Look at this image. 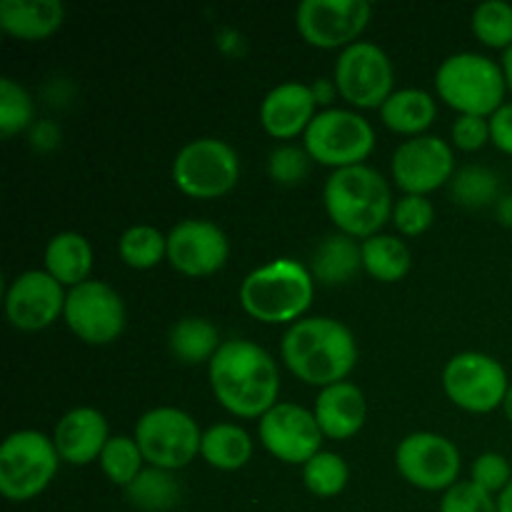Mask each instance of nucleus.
Listing matches in <instances>:
<instances>
[{
	"label": "nucleus",
	"instance_id": "obj_1",
	"mask_svg": "<svg viewBox=\"0 0 512 512\" xmlns=\"http://www.w3.org/2000/svg\"><path fill=\"white\" fill-rule=\"evenodd\" d=\"M208 378L218 403L238 418H263L278 405V363L253 340H225L208 363Z\"/></svg>",
	"mask_w": 512,
	"mask_h": 512
},
{
	"label": "nucleus",
	"instance_id": "obj_2",
	"mask_svg": "<svg viewBox=\"0 0 512 512\" xmlns=\"http://www.w3.org/2000/svg\"><path fill=\"white\" fill-rule=\"evenodd\" d=\"M280 355L290 373L320 390L343 383L358 363V343L348 325L335 318H300L280 343Z\"/></svg>",
	"mask_w": 512,
	"mask_h": 512
},
{
	"label": "nucleus",
	"instance_id": "obj_3",
	"mask_svg": "<svg viewBox=\"0 0 512 512\" xmlns=\"http://www.w3.org/2000/svg\"><path fill=\"white\" fill-rule=\"evenodd\" d=\"M325 210L340 233L373 238L393 215V193L383 175L370 165L333 170L323 188Z\"/></svg>",
	"mask_w": 512,
	"mask_h": 512
},
{
	"label": "nucleus",
	"instance_id": "obj_4",
	"mask_svg": "<svg viewBox=\"0 0 512 512\" xmlns=\"http://www.w3.org/2000/svg\"><path fill=\"white\" fill-rule=\"evenodd\" d=\"M315 278L300 260L275 258L250 270L240 283V305L260 323H298L310 308Z\"/></svg>",
	"mask_w": 512,
	"mask_h": 512
},
{
	"label": "nucleus",
	"instance_id": "obj_5",
	"mask_svg": "<svg viewBox=\"0 0 512 512\" xmlns=\"http://www.w3.org/2000/svg\"><path fill=\"white\" fill-rule=\"evenodd\" d=\"M435 88L440 98L458 110L460 115H483L490 118L500 105H505L503 65L483 53H455L440 63L435 73Z\"/></svg>",
	"mask_w": 512,
	"mask_h": 512
},
{
	"label": "nucleus",
	"instance_id": "obj_6",
	"mask_svg": "<svg viewBox=\"0 0 512 512\" xmlns=\"http://www.w3.org/2000/svg\"><path fill=\"white\" fill-rule=\"evenodd\" d=\"M58 465L53 438L38 430H15L0 445V493L13 503L38 498L53 483Z\"/></svg>",
	"mask_w": 512,
	"mask_h": 512
},
{
	"label": "nucleus",
	"instance_id": "obj_7",
	"mask_svg": "<svg viewBox=\"0 0 512 512\" xmlns=\"http://www.w3.org/2000/svg\"><path fill=\"white\" fill-rule=\"evenodd\" d=\"M240 178V158L220 138H195L173 160V183L190 198L210 200L230 193Z\"/></svg>",
	"mask_w": 512,
	"mask_h": 512
},
{
	"label": "nucleus",
	"instance_id": "obj_8",
	"mask_svg": "<svg viewBox=\"0 0 512 512\" xmlns=\"http://www.w3.org/2000/svg\"><path fill=\"white\" fill-rule=\"evenodd\" d=\"M133 438L138 440L145 463L163 470H180L193 463L203 443L193 415L173 405H160L140 415Z\"/></svg>",
	"mask_w": 512,
	"mask_h": 512
},
{
	"label": "nucleus",
	"instance_id": "obj_9",
	"mask_svg": "<svg viewBox=\"0 0 512 512\" xmlns=\"http://www.w3.org/2000/svg\"><path fill=\"white\" fill-rule=\"evenodd\" d=\"M303 135L310 158L335 170L363 165L375 145V130L368 118L348 108L320 110Z\"/></svg>",
	"mask_w": 512,
	"mask_h": 512
},
{
	"label": "nucleus",
	"instance_id": "obj_10",
	"mask_svg": "<svg viewBox=\"0 0 512 512\" xmlns=\"http://www.w3.org/2000/svg\"><path fill=\"white\" fill-rule=\"evenodd\" d=\"M443 390L458 408L483 415L505 403L510 380L500 360L468 350L448 360L443 368Z\"/></svg>",
	"mask_w": 512,
	"mask_h": 512
},
{
	"label": "nucleus",
	"instance_id": "obj_11",
	"mask_svg": "<svg viewBox=\"0 0 512 512\" xmlns=\"http://www.w3.org/2000/svg\"><path fill=\"white\" fill-rule=\"evenodd\" d=\"M393 63L380 45L358 40L340 50L335 60L338 93L355 108H383L393 95Z\"/></svg>",
	"mask_w": 512,
	"mask_h": 512
},
{
	"label": "nucleus",
	"instance_id": "obj_12",
	"mask_svg": "<svg viewBox=\"0 0 512 512\" xmlns=\"http://www.w3.org/2000/svg\"><path fill=\"white\" fill-rule=\"evenodd\" d=\"M63 318L80 340L90 345H108L125 330V303L113 285L103 280H85L70 288Z\"/></svg>",
	"mask_w": 512,
	"mask_h": 512
},
{
	"label": "nucleus",
	"instance_id": "obj_13",
	"mask_svg": "<svg viewBox=\"0 0 512 512\" xmlns=\"http://www.w3.org/2000/svg\"><path fill=\"white\" fill-rule=\"evenodd\" d=\"M398 473L420 490H450L460 475V450L440 433H410L395 450Z\"/></svg>",
	"mask_w": 512,
	"mask_h": 512
},
{
	"label": "nucleus",
	"instance_id": "obj_14",
	"mask_svg": "<svg viewBox=\"0 0 512 512\" xmlns=\"http://www.w3.org/2000/svg\"><path fill=\"white\" fill-rule=\"evenodd\" d=\"M373 5L368 0H303L295 23L305 43L315 48H348L368 28Z\"/></svg>",
	"mask_w": 512,
	"mask_h": 512
},
{
	"label": "nucleus",
	"instance_id": "obj_15",
	"mask_svg": "<svg viewBox=\"0 0 512 512\" xmlns=\"http://www.w3.org/2000/svg\"><path fill=\"white\" fill-rule=\"evenodd\" d=\"M258 435L273 458L288 465H305L323 450V430L310 410L295 403H278L260 418Z\"/></svg>",
	"mask_w": 512,
	"mask_h": 512
},
{
	"label": "nucleus",
	"instance_id": "obj_16",
	"mask_svg": "<svg viewBox=\"0 0 512 512\" xmlns=\"http://www.w3.org/2000/svg\"><path fill=\"white\" fill-rule=\"evenodd\" d=\"M455 175L453 148L438 135H415L393 155V178L405 195H428Z\"/></svg>",
	"mask_w": 512,
	"mask_h": 512
},
{
	"label": "nucleus",
	"instance_id": "obj_17",
	"mask_svg": "<svg viewBox=\"0 0 512 512\" xmlns=\"http://www.w3.org/2000/svg\"><path fill=\"white\" fill-rule=\"evenodd\" d=\"M68 293L48 270H25L5 293V313L13 328L35 333L63 315Z\"/></svg>",
	"mask_w": 512,
	"mask_h": 512
},
{
	"label": "nucleus",
	"instance_id": "obj_18",
	"mask_svg": "<svg viewBox=\"0 0 512 512\" xmlns=\"http://www.w3.org/2000/svg\"><path fill=\"white\" fill-rule=\"evenodd\" d=\"M230 255L228 235L210 220L188 218L168 233V260L175 270L190 278L218 273Z\"/></svg>",
	"mask_w": 512,
	"mask_h": 512
},
{
	"label": "nucleus",
	"instance_id": "obj_19",
	"mask_svg": "<svg viewBox=\"0 0 512 512\" xmlns=\"http://www.w3.org/2000/svg\"><path fill=\"white\" fill-rule=\"evenodd\" d=\"M315 108L318 103H315L310 85L300 83V80H288V83H280L268 90L260 103V123L268 135L288 140L308 130V125L318 115Z\"/></svg>",
	"mask_w": 512,
	"mask_h": 512
},
{
	"label": "nucleus",
	"instance_id": "obj_20",
	"mask_svg": "<svg viewBox=\"0 0 512 512\" xmlns=\"http://www.w3.org/2000/svg\"><path fill=\"white\" fill-rule=\"evenodd\" d=\"M108 440V420L95 408L68 410L53 430L55 450H58L60 460L70 465H88L93 460H100Z\"/></svg>",
	"mask_w": 512,
	"mask_h": 512
},
{
	"label": "nucleus",
	"instance_id": "obj_21",
	"mask_svg": "<svg viewBox=\"0 0 512 512\" xmlns=\"http://www.w3.org/2000/svg\"><path fill=\"white\" fill-rule=\"evenodd\" d=\"M313 415L325 438L348 440L363 430L368 403H365V395L358 385L343 380V383L320 390L318 398H315Z\"/></svg>",
	"mask_w": 512,
	"mask_h": 512
},
{
	"label": "nucleus",
	"instance_id": "obj_22",
	"mask_svg": "<svg viewBox=\"0 0 512 512\" xmlns=\"http://www.w3.org/2000/svg\"><path fill=\"white\" fill-rule=\"evenodd\" d=\"M65 8L60 0H3L0 28L20 40H43L63 25Z\"/></svg>",
	"mask_w": 512,
	"mask_h": 512
},
{
	"label": "nucleus",
	"instance_id": "obj_23",
	"mask_svg": "<svg viewBox=\"0 0 512 512\" xmlns=\"http://www.w3.org/2000/svg\"><path fill=\"white\" fill-rule=\"evenodd\" d=\"M45 270L58 280L60 285H75L85 283L93 270V248H90L88 238L73 230L53 235L45 245Z\"/></svg>",
	"mask_w": 512,
	"mask_h": 512
},
{
	"label": "nucleus",
	"instance_id": "obj_24",
	"mask_svg": "<svg viewBox=\"0 0 512 512\" xmlns=\"http://www.w3.org/2000/svg\"><path fill=\"white\" fill-rule=\"evenodd\" d=\"M360 268H363V245L355 243L350 235L335 233L315 248L310 273L323 285H343L350 283Z\"/></svg>",
	"mask_w": 512,
	"mask_h": 512
},
{
	"label": "nucleus",
	"instance_id": "obj_25",
	"mask_svg": "<svg viewBox=\"0 0 512 512\" xmlns=\"http://www.w3.org/2000/svg\"><path fill=\"white\" fill-rule=\"evenodd\" d=\"M435 113H438L435 98L420 88L393 90V95L380 108L383 123L390 130L413 135V138L415 135H423L425 128H430V123L435 120Z\"/></svg>",
	"mask_w": 512,
	"mask_h": 512
},
{
	"label": "nucleus",
	"instance_id": "obj_26",
	"mask_svg": "<svg viewBox=\"0 0 512 512\" xmlns=\"http://www.w3.org/2000/svg\"><path fill=\"white\" fill-rule=\"evenodd\" d=\"M200 455L210 468L240 470L253 458V440H250L248 430L235 423L210 425L203 433Z\"/></svg>",
	"mask_w": 512,
	"mask_h": 512
},
{
	"label": "nucleus",
	"instance_id": "obj_27",
	"mask_svg": "<svg viewBox=\"0 0 512 512\" xmlns=\"http://www.w3.org/2000/svg\"><path fill=\"white\" fill-rule=\"evenodd\" d=\"M168 345L170 353L180 363L200 365L210 363L223 343H220V330L208 318H195V315H190V318L178 320L170 328Z\"/></svg>",
	"mask_w": 512,
	"mask_h": 512
},
{
	"label": "nucleus",
	"instance_id": "obj_28",
	"mask_svg": "<svg viewBox=\"0 0 512 512\" xmlns=\"http://www.w3.org/2000/svg\"><path fill=\"white\" fill-rule=\"evenodd\" d=\"M130 505L143 512H168L183 500V485L173 475V470L143 468V473L125 488Z\"/></svg>",
	"mask_w": 512,
	"mask_h": 512
},
{
	"label": "nucleus",
	"instance_id": "obj_29",
	"mask_svg": "<svg viewBox=\"0 0 512 512\" xmlns=\"http://www.w3.org/2000/svg\"><path fill=\"white\" fill-rule=\"evenodd\" d=\"M413 255L408 245L395 235H373L363 240V268L380 283H398L410 273Z\"/></svg>",
	"mask_w": 512,
	"mask_h": 512
},
{
	"label": "nucleus",
	"instance_id": "obj_30",
	"mask_svg": "<svg viewBox=\"0 0 512 512\" xmlns=\"http://www.w3.org/2000/svg\"><path fill=\"white\" fill-rule=\"evenodd\" d=\"M118 250L123 263L130 265V268H155V265L168 255V235H163L155 225L148 223L130 225V228L120 235Z\"/></svg>",
	"mask_w": 512,
	"mask_h": 512
},
{
	"label": "nucleus",
	"instance_id": "obj_31",
	"mask_svg": "<svg viewBox=\"0 0 512 512\" xmlns=\"http://www.w3.org/2000/svg\"><path fill=\"white\" fill-rule=\"evenodd\" d=\"M143 463L145 458L140 453L138 440L128 438V435H113L100 453V468H103L105 478L120 488H128L143 473Z\"/></svg>",
	"mask_w": 512,
	"mask_h": 512
},
{
	"label": "nucleus",
	"instance_id": "obj_32",
	"mask_svg": "<svg viewBox=\"0 0 512 512\" xmlns=\"http://www.w3.org/2000/svg\"><path fill=\"white\" fill-rule=\"evenodd\" d=\"M450 193H453L455 203L465 205V208H483V205L498 200L500 178L485 165H465V168L455 170L453 180H450Z\"/></svg>",
	"mask_w": 512,
	"mask_h": 512
},
{
	"label": "nucleus",
	"instance_id": "obj_33",
	"mask_svg": "<svg viewBox=\"0 0 512 512\" xmlns=\"http://www.w3.org/2000/svg\"><path fill=\"white\" fill-rule=\"evenodd\" d=\"M350 480V468L338 453L320 450L315 458L303 465V483L318 498H335L345 490Z\"/></svg>",
	"mask_w": 512,
	"mask_h": 512
},
{
	"label": "nucleus",
	"instance_id": "obj_34",
	"mask_svg": "<svg viewBox=\"0 0 512 512\" xmlns=\"http://www.w3.org/2000/svg\"><path fill=\"white\" fill-rule=\"evenodd\" d=\"M470 25H473L475 38L483 40L485 45L508 50L512 45V3H508V0L480 3L473 10Z\"/></svg>",
	"mask_w": 512,
	"mask_h": 512
},
{
	"label": "nucleus",
	"instance_id": "obj_35",
	"mask_svg": "<svg viewBox=\"0 0 512 512\" xmlns=\"http://www.w3.org/2000/svg\"><path fill=\"white\" fill-rule=\"evenodd\" d=\"M35 105L28 90L13 78L0 80V135L13 138L25 128H33Z\"/></svg>",
	"mask_w": 512,
	"mask_h": 512
},
{
	"label": "nucleus",
	"instance_id": "obj_36",
	"mask_svg": "<svg viewBox=\"0 0 512 512\" xmlns=\"http://www.w3.org/2000/svg\"><path fill=\"white\" fill-rule=\"evenodd\" d=\"M440 512H498V500L473 480H458L453 488L445 490Z\"/></svg>",
	"mask_w": 512,
	"mask_h": 512
},
{
	"label": "nucleus",
	"instance_id": "obj_37",
	"mask_svg": "<svg viewBox=\"0 0 512 512\" xmlns=\"http://www.w3.org/2000/svg\"><path fill=\"white\" fill-rule=\"evenodd\" d=\"M393 220L403 235H420L433 225L435 205L425 195H403L395 203Z\"/></svg>",
	"mask_w": 512,
	"mask_h": 512
},
{
	"label": "nucleus",
	"instance_id": "obj_38",
	"mask_svg": "<svg viewBox=\"0 0 512 512\" xmlns=\"http://www.w3.org/2000/svg\"><path fill=\"white\" fill-rule=\"evenodd\" d=\"M310 155L308 150H300L295 145H280L270 153L268 173L270 178L278 180L280 185H295L308 175Z\"/></svg>",
	"mask_w": 512,
	"mask_h": 512
},
{
	"label": "nucleus",
	"instance_id": "obj_39",
	"mask_svg": "<svg viewBox=\"0 0 512 512\" xmlns=\"http://www.w3.org/2000/svg\"><path fill=\"white\" fill-rule=\"evenodd\" d=\"M470 480L488 490L490 495L503 493L512 483V470L505 455L500 453H483L475 458L473 470H470Z\"/></svg>",
	"mask_w": 512,
	"mask_h": 512
},
{
	"label": "nucleus",
	"instance_id": "obj_40",
	"mask_svg": "<svg viewBox=\"0 0 512 512\" xmlns=\"http://www.w3.org/2000/svg\"><path fill=\"white\" fill-rule=\"evenodd\" d=\"M453 140L460 150H480L490 140V120L483 115H458Z\"/></svg>",
	"mask_w": 512,
	"mask_h": 512
},
{
	"label": "nucleus",
	"instance_id": "obj_41",
	"mask_svg": "<svg viewBox=\"0 0 512 512\" xmlns=\"http://www.w3.org/2000/svg\"><path fill=\"white\" fill-rule=\"evenodd\" d=\"M488 120H490V140L495 143V148L512 155V103L500 105Z\"/></svg>",
	"mask_w": 512,
	"mask_h": 512
},
{
	"label": "nucleus",
	"instance_id": "obj_42",
	"mask_svg": "<svg viewBox=\"0 0 512 512\" xmlns=\"http://www.w3.org/2000/svg\"><path fill=\"white\" fill-rule=\"evenodd\" d=\"M58 143H60L58 125L50 123V120L33 123V128H30V145H33L35 150H40V153H48V150H53Z\"/></svg>",
	"mask_w": 512,
	"mask_h": 512
},
{
	"label": "nucleus",
	"instance_id": "obj_43",
	"mask_svg": "<svg viewBox=\"0 0 512 512\" xmlns=\"http://www.w3.org/2000/svg\"><path fill=\"white\" fill-rule=\"evenodd\" d=\"M310 90H313V95H315V103L328 105V103H333L335 93H338V85H335V80L320 78L310 85Z\"/></svg>",
	"mask_w": 512,
	"mask_h": 512
},
{
	"label": "nucleus",
	"instance_id": "obj_44",
	"mask_svg": "<svg viewBox=\"0 0 512 512\" xmlns=\"http://www.w3.org/2000/svg\"><path fill=\"white\" fill-rule=\"evenodd\" d=\"M498 218L500 223L510 225L512 228V195H505V198L498 200Z\"/></svg>",
	"mask_w": 512,
	"mask_h": 512
},
{
	"label": "nucleus",
	"instance_id": "obj_45",
	"mask_svg": "<svg viewBox=\"0 0 512 512\" xmlns=\"http://www.w3.org/2000/svg\"><path fill=\"white\" fill-rule=\"evenodd\" d=\"M498 512H512V483L503 490V493H500Z\"/></svg>",
	"mask_w": 512,
	"mask_h": 512
},
{
	"label": "nucleus",
	"instance_id": "obj_46",
	"mask_svg": "<svg viewBox=\"0 0 512 512\" xmlns=\"http://www.w3.org/2000/svg\"><path fill=\"white\" fill-rule=\"evenodd\" d=\"M500 65H503L505 80H508V88H510V93H512V45L503 53V63H500Z\"/></svg>",
	"mask_w": 512,
	"mask_h": 512
},
{
	"label": "nucleus",
	"instance_id": "obj_47",
	"mask_svg": "<svg viewBox=\"0 0 512 512\" xmlns=\"http://www.w3.org/2000/svg\"><path fill=\"white\" fill-rule=\"evenodd\" d=\"M503 410H505V415H508V420H510V423H512V385H510L508 395H505V403H503Z\"/></svg>",
	"mask_w": 512,
	"mask_h": 512
}]
</instances>
